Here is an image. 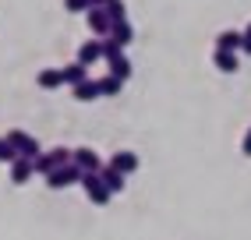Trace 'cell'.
<instances>
[{
  "label": "cell",
  "instance_id": "cell-1",
  "mask_svg": "<svg viewBox=\"0 0 251 240\" xmlns=\"http://www.w3.org/2000/svg\"><path fill=\"white\" fill-rule=\"evenodd\" d=\"M71 152H75V148H64V145H57V148H50V152H43V156L36 159V173L50 177V173H53V169H60V166H68V163H71Z\"/></svg>",
  "mask_w": 251,
  "mask_h": 240
},
{
  "label": "cell",
  "instance_id": "cell-2",
  "mask_svg": "<svg viewBox=\"0 0 251 240\" xmlns=\"http://www.w3.org/2000/svg\"><path fill=\"white\" fill-rule=\"evenodd\" d=\"M4 138H7V142H11L14 148H18V156H25V159H32V163H36V159L43 156V148H39V142L32 138V134H25V131H7Z\"/></svg>",
  "mask_w": 251,
  "mask_h": 240
},
{
  "label": "cell",
  "instance_id": "cell-3",
  "mask_svg": "<svg viewBox=\"0 0 251 240\" xmlns=\"http://www.w3.org/2000/svg\"><path fill=\"white\" fill-rule=\"evenodd\" d=\"M81 187H85V194H89L92 205H106V201L113 198L110 187L103 184V177H99V173H85V177H81Z\"/></svg>",
  "mask_w": 251,
  "mask_h": 240
},
{
  "label": "cell",
  "instance_id": "cell-4",
  "mask_svg": "<svg viewBox=\"0 0 251 240\" xmlns=\"http://www.w3.org/2000/svg\"><path fill=\"white\" fill-rule=\"evenodd\" d=\"M81 169L75 166V163H68V166H60V169H53V173L46 177V184L53 187V191H60V187H71V184H81Z\"/></svg>",
  "mask_w": 251,
  "mask_h": 240
},
{
  "label": "cell",
  "instance_id": "cell-5",
  "mask_svg": "<svg viewBox=\"0 0 251 240\" xmlns=\"http://www.w3.org/2000/svg\"><path fill=\"white\" fill-rule=\"evenodd\" d=\"M71 163H75V166L81 169V173H99V169L106 166V163L99 159L92 148H75V152H71Z\"/></svg>",
  "mask_w": 251,
  "mask_h": 240
},
{
  "label": "cell",
  "instance_id": "cell-6",
  "mask_svg": "<svg viewBox=\"0 0 251 240\" xmlns=\"http://www.w3.org/2000/svg\"><path fill=\"white\" fill-rule=\"evenodd\" d=\"M85 22H89V28L96 32V36H110V28H113V22H110V14L103 11V7H89V14H85Z\"/></svg>",
  "mask_w": 251,
  "mask_h": 240
},
{
  "label": "cell",
  "instance_id": "cell-7",
  "mask_svg": "<svg viewBox=\"0 0 251 240\" xmlns=\"http://www.w3.org/2000/svg\"><path fill=\"white\" fill-rule=\"evenodd\" d=\"M99 57H103V39H85V43L78 46V64L92 67Z\"/></svg>",
  "mask_w": 251,
  "mask_h": 240
},
{
  "label": "cell",
  "instance_id": "cell-8",
  "mask_svg": "<svg viewBox=\"0 0 251 240\" xmlns=\"http://www.w3.org/2000/svg\"><path fill=\"white\" fill-rule=\"evenodd\" d=\"M241 43H244V32H233V28H223L216 36V49H223V53H237Z\"/></svg>",
  "mask_w": 251,
  "mask_h": 240
},
{
  "label": "cell",
  "instance_id": "cell-9",
  "mask_svg": "<svg viewBox=\"0 0 251 240\" xmlns=\"http://www.w3.org/2000/svg\"><path fill=\"white\" fill-rule=\"evenodd\" d=\"M32 173H36V163H32V159L18 156V159L11 163V184H28Z\"/></svg>",
  "mask_w": 251,
  "mask_h": 240
},
{
  "label": "cell",
  "instance_id": "cell-10",
  "mask_svg": "<svg viewBox=\"0 0 251 240\" xmlns=\"http://www.w3.org/2000/svg\"><path fill=\"white\" fill-rule=\"evenodd\" d=\"M110 166L117 169V173H135V169H138V156H135V152H113V159H110Z\"/></svg>",
  "mask_w": 251,
  "mask_h": 240
},
{
  "label": "cell",
  "instance_id": "cell-11",
  "mask_svg": "<svg viewBox=\"0 0 251 240\" xmlns=\"http://www.w3.org/2000/svg\"><path fill=\"white\" fill-rule=\"evenodd\" d=\"M36 85H39V89H60V85H64V71H60V67H43V71L36 74Z\"/></svg>",
  "mask_w": 251,
  "mask_h": 240
},
{
  "label": "cell",
  "instance_id": "cell-12",
  "mask_svg": "<svg viewBox=\"0 0 251 240\" xmlns=\"http://www.w3.org/2000/svg\"><path fill=\"white\" fill-rule=\"evenodd\" d=\"M60 71H64V85H71V89H75V85H81V81H89V71H85V64H68V67H60Z\"/></svg>",
  "mask_w": 251,
  "mask_h": 240
},
{
  "label": "cell",
  "instance_id": "cell-13",
  "mask_svg": "<svg viewBox=\"0 0 251 240\" xmlns=\"http://www.w3.org/2000/svg\"><path fill=\"white\" fill-rule=\"evenodd\" d=\"M106 39H113L117 46H127L131 39H135V28H131V22H113V28H110Z\"/></svg>",
  "mask_w": 251,
  "mask_h": 240
},
{
  "label": "cell",
  "instance_id": "cell-14",
  "mask_svg": "<svg viewBox=\"0 0 251 240\" xmlns=\"http://www.w3.org/2000/svg\"><path fill=\"white\" fill-rule=\"evenodd\" d=\"M99 96H103V92H99V78H89V81L75 85V99H81V102H92Z\"/></svg>",
  "mask_w": 251,
  "mask_h": 240
},
{
  "label": "cell",
  "instance_id": "cell-15",
  "mask_svg": "<svg viewBox=\"0 0 251 240\" xmlns=\"http://www.w3.org/2000/svg\"><path fill=\"white\" fill-rule=\"evenodd\" d=\"M99 177H103V184L110 187V194H117V191H124V173H117V169L106 163L103 169H99Z\"/></svg>",
  "mask_w": 251,
  "mask_h": 240
},
{
  "label": "cell",
  "instance_id": "cell-16",
  "mask_svg": "<svg viewBox=\"0 0 251 240\" xmlns=\"http://www.w3.org/2000/svg\"><path fill=\"white\" fill-rule=\"evenodd\" d=\"M212 64L220 67L223 74H233V71H237V53H223V49H216V53H212Z\"/></svg>",
  "mask_w": 251,
  "mask_h": 240
},
{
  "label": "cell",
  "instance_id": "cell-17",
  "mask_svg": "<svg viewBox=\"0 0 251 240\" xmlns=\"http://www.w3.org/2000/svg\"><path fill=\"white\" fill-rule=\"evenodd\" d=\"M110 74H113V78H121V81H127V78H131V60H127L124 53H121V57H113V60H110Z\"/></svg>",
  "mask_w": 251,
  "mask_h": 240
},
{
  "label": "cell",
  "instance_id": "cell-18",
  "mask_svg": "<svg viewBox=\"0 0 251 240\" xmlns=\"http://www.w3.org/2000/svg\"><path fill=\"white\" fill-rule=\"evenodd\" d=\"M121 89H124L121 78H113V74H103V78H99V92H103V96H121Z\"/></svg>",
  "mask_w": 251,
  "mask_h": 240
},
{
  "label": "cell",
  "instance_id": "cell-19",
  "mask_svg": "<svg viewBox=\"0 0 251 240\" xmlns=\"http://www.w3.org/2000/svg\"><path fill=\"white\" fill-rule=\"evenodd\" d=\"M103 11L110 14V22H127V4H124V0H110Z\"/></svg>",
  "mask_w": 251,
  "mask_h": 240
},
{
  "label": "cell",
  "instance_id": "cell-20",
  "mask_svg": "<svg viewBox=\"0 0 251 240\" xmlns=\"http://www.w3.org/2000/svg\"><path fill=\"white\" fill-rule=\"evenodd\" d=\"M18 159V148H14L7 138H0V163H14Z\"/></svg>",
  "mask_w": 251,
  "mask_h": 240
},
{
  "label": "cell",
  "instance_id": "cell-21",
  "mask_svg": "<svg viewBox=\"0 0 251 240\" xmlns=\"http://www.w3.org/2000/svg\"><path fill=\"white\" fill-rule=\"evenodd\" d=\"M121 53H124V46H117L113 39H103V60H106V64H110L113 57H121Z\"/></svg>",
  "mask_w": 251,
  "mask_h": 240
},
{
  "label": "cell",
  "instance_id": "cell-22",
  "mask_svg": "<svg viewBox=\"0 0 251 240\" xmlns=\"http://www.w3.org/2000/svg\"><path fill=\"white\" fill-rule=\"evenodd\" d=\"M64 11H85L89 14V0H64Z\"/></svg>",
  "mask_w": 251,
  "mask_h": 240
},
{
  "label": "cell",
  "instance_id": "cell-23",
  "mask_svg": "<svg viewBox=\"0 0 251 240\" xmlns=\"http://www.w3.org/2000/svg\"><path fill=\"white\" fill-rule=\"evenodd\" d=\"M241 49L251 57V22H248V28H244V43H241Z\"/></svg>",
  "mask_w": 251,
  "mask_h": 240
},
{
  "label": "cell",
  "instance_id": "cell-24",
  "mask_svg": "<svg viewBox=\"0 0 251 240\" xmlns=\"http://www.w3.org/2000/svg\"><path fill=\"white\" fill-rule=\"evenodd\" d=\"M241 152H244V156H251V127L244 131V142H241Z\"/></svg>",
  "mask_w": 251,
  "mask_h": 240
},
{
  "label": "cell",
  "instance_id": "cell-25",
  "mask_svg": "<svg viewBox=\"0 0 251 240\" xmlns=\"http://www.w3.org/2000/svg\"><path fill=\"white\" fill-rule=\"evenodd\" d=\"M110 0H89V7H106Z\"/></svg>",
  "mask_w": 251,
  "mask_h": 240
}]
</instances>
